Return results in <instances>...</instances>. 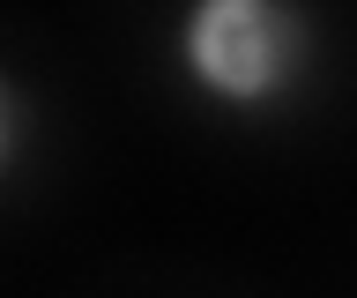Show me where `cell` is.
<instances>
[{"mask_svg": "<svg viewBox=\"0 0 357 298\" xmlns=\"http://www.w3.org/2000/svg\"><path fill=\"white\" fill-rule=\"evenodd\" d=\"M172 60L208 105L268 112L320 60V23L305 0H186L172 23Z\"/></svg>", "mask_w": 357, "mask_h": 298, "instance_id": "obj_1", "label": "cell"}, {"mask_svg": "<svg viewBox=\"0 0 357 298\" xmlns=\"http://www.w3.org/2000/svg\"><path fill=\"white\" fill-rule=\"evenodd\" d=\"M30 135H38V105H30V90H22L15 68H0V186L15 179L22 149H30Z\"/></svg>", "mask_w": 357, "mask_h": 298, "instance_id": "obj_2", "label": "cell"}]
</instances>
